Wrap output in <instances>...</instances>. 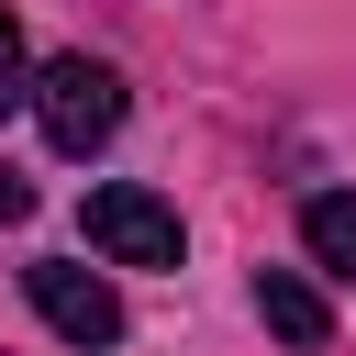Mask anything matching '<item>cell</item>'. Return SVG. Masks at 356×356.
<instances>
[{
	"label": "cell",
	"mask_w": 356,
	"mask_h": 356,
	"mask_svg": "<svg viewBox=\"0 0 356 356\" xmlns=\"http://www.w3.org/2000/svg\"><path fill=\"white\" fill-rule=\"evenodd\" d=\"M33 122H44L56 156H89V145L122 134V78H111L100 56H56V67L33 78Z\"/></svg>",
	"instance_id": "cell-1"
},
{
	"label": "cell",
	"mask_w": 356,
	"mask_h": 356,
	"mask_svg": "<svg viewBox=\"0 0 356 356\" xmlns=\"http://www.w3.org/2000/svg\"><path fill=\"white\" fill-rule=\"evenodd\" d=\"M22 289H33V312L89 356V345H122V289L100 278V267H78V256H44V267H22Z\"/></svg>",
	"instance_id": "cell-2"
},
{
	"label": "cell",
	"mask_w": 356,
	"mask_h": 356,
	"mask_svg": "<svg viewBox=\"0 0 356 356\" xmlns=\"http://www.w3.org/2000/svg\"><path fill=\"white\" fill-rule=\"evenodd\" d=\"M89 245H100L111 267H178V211H167L156 189L111 178V189H89Z\"/></svg>",
	"instance_id": "cell-3"
},
{
	"label": "cell",
	"mask_w": 356,
	"mask_h": 356,
	"mask_svg": "<svg viewBox=\"0 0 356 356\" xmlns=\"http://www.w3.org/2000/svg\"><path fill=\"white\" fill-rule=\"evenodd\" d=\"M256 312H267V334H278V345H323V334H334L323 289H312V278H289V267H267V278H256Z\"/></svg>",
	"instance_id": "cell-4"
},
{
	"label": "cell",
	"mask_w": 356,
	"mask_h": 356,
	"mask_svg": "<svg viewBox=\"0 0 356 356\" xmlns=\"http://www.w3.org/2000/svg\"><path fill=\"white\" fill-rule=\"evenodd\" d=\"M300 245H312V267L356 278V189H323V200L300 211Z\"/></svg>",
	"instance_id": "cell-5"
},
{
	"label": "cell",
	"mask_w": 356,
	"mask_h": 356,
	"mask_svg": "<svg viewBox=\"0 0 356 356\" xmlns=\"http://www.w3.org/2000/svg\"><path fill=\"white\" fill-rule=\"evenodd\" d=\"M33 100V78H22V22L0 11V111H22Z\"/></svg>",
	"instance_id": "cell-6"
},
{
	"label": "cell",
	"mask_w": 356,
	"mask_h": 356,
	"mask_svg": "<svg viewBox=\"0 0 356 356\" xmlns=\"http://www.w3.org/2000/svg\"><path fill=\"white\" fill-rule=\"evenodd\" d=\"M22 211H33V178H22V167H0V222H22Z\"/></svg>",
	"instance_id": "cell-7"
}]
</instances>
